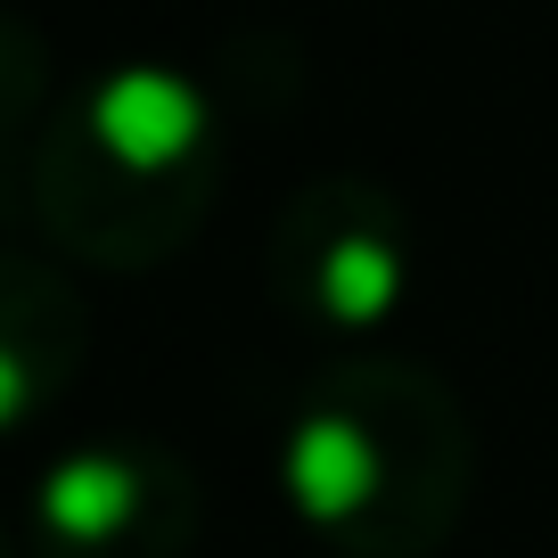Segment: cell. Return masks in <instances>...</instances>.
Here are the masks:
<instances>
[{"label":"cell","mask_w":558,"mask_h":558,"mask_svg":"<svg viewBox=\"0 0 558 558\" xmlns=\"http://www.w3.org/2000/svg\"><path fill=\"white\" fill-rule=\"evenodd\" d=\"M460 469H469L460 411L411 369L329 378L288 452L304 518L362 558L427 550L460 509Z\"/></svg>","instance_id":"cell-1"},{"label":"cell","mask_w":558,"mask_h":558,"mask_svg":"<svg viewBox=\"0 0 558 558\" xmlns=\"http://www.w3.org/2000/svg\"><path fill=\"white\" fill-rule=\"evenodd\" d=\"M41 534H50V558H173L190 542V485L157 452L99 444L50 469Z\"/></svg>","instance_id":"cell-2"},{"label":"cell","mask_w":558,"mask_h":558,"mask_svg":"<svg viewBox=\"0 0 558 558\" xmlns=\"http://www.w3.org/2000/svg\"><path fill=\"white\" fill-rule=\"evenodd\" d=\"M304 222H313V239H304V230H288V239H279V279H304V304H313V313L362 329L378 304H395L402 255H395V239H386V230H345V222L320 230L313 206H304Z\"/></svg>","instance_id":"cell-3"},{"label":"cell","mask_w":558,"mask_h":558,"mask_svg":"<svg viewBox=\"0 0 558 558\" xmlns=\"http://www.w3.org/2000/svg\"><path fill=\"white\" fill-rule=\"evenodd\" d=\"M17 296H25V271H0V427H9V418H17L25 402L41 395L34 353H25V345H17V329H9V320H17L9 304H17Z\"/></svg>","instance_id":"cell-4"}]
</instances>
